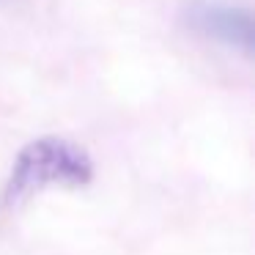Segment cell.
<instances>
[{
    "mask_svg": "<svg viewBox=\"0 0 255 255\" xmlns=\"http://www.w3.org/2000/svg\"><path fill=\"white\" fill-rule=\"evenodd\" d=\"M91 178H94V159L83 145L66 137H39L30 140L17 154L3 198L8 209H19L44 189H80L88 187Z\"/></svg>",
    "mask_w": 255,
    "mask_h": 255,
    "instance_id": "cell-1",
    "label": "cell"
},
{
    "mask_svg": "<svg viewBox=\"0 0 255 255\" xmlns=\"http://www.w3.org/2000/svg\"><path fill=\"white\" fill-rule=\"evenodd\" d=\"M187 22L189 28H195L209 39L250 50V41H253L250 14L239 6H228L220 0H198L187 8Z\"/></svg>",
    "mask_w": 255,
    "mask_h": 255,
    "instance_id": "cell-2",
    "label": "cell"
}]
</instances>
